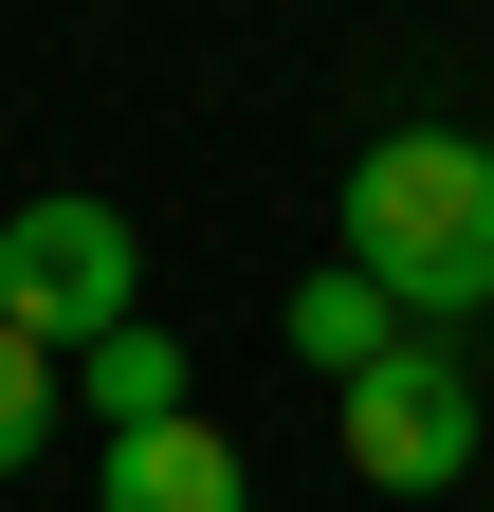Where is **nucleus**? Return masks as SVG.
<instances>
[{
  "mask_svg": "<svg viewBox=\"0 0 494 512\" xmlns=\"http://www.w3.org/2000/svg\"><path fill=\"white\" fill-rule=\"evenodd\" d=\"M330 439H348V476H366V494H458V476L494 458V403H476L458 330H403V348L330 403Z\"/></svg>",
  "mask_w": 494,
  "mask_h": 512,
  "instance_id": "7ed1b4c3",
  "label": "nucleus"
},
{
  "mask_svg": "<svg viewBox=\"0 0 494 512\" xmlns=\"http://www.w3.org/2000/svg\"><path fill=\"white\" fill-rule=\"evenodd\" d=\"M0 330L19 348H110V330H147V220L129 202H92V183H55V202L0 220Z\"/></svg>",
  "mask_w": 494,
  "mask_h": 512,
  "instance_id": "f03ea898",
  "label": "nucleus"
},
{
  "mask_svg": "<svg viewBox=\"0 0 494 512\" xmlns=\"http://www.w3.org/2000/svg\"><path fill=\"white\" fill-rule=\"evenodd\" d=\"M385 348H403V311L366 293L348 256H312V275H293V366H330V403H348V384L385 366Z\"/></svg>",
  "mask_w": 494,
  "mask_h": 512,
  "instance_id": "39448f33",
  "label": "nucleus"
},
{
  "mask_svg": "<svg viewBox=\"0 0 494 512\" xmlns=\"http://www.w3.org/2000/svg\"><path fill=\"white\" fill-rule=\"evenodd\" d=\"M55 403H74V366L0 330V476H37V458H55Z\"/></svg>",
  "mask_w": 494,
  "mask_h": 512,
  "instance_id": "0eeeda50",
  "label": "nucleus"
},
{
  "mask_svg": "<svg viewBox=\"0 0 494 512\" xmlns=\"http://www.w3.org/2000/svg\"><path fill=\"white\" fill-rule=\"evenodd\" d=\"M330 256L403 330H476L494 311V147L476 128H366L330 183Z\"/></svg>",
  "mask_w": 494,
  "mask_h": 512,
  "instance_id": "f257e3e1",
  "label": "nucleus"
},
{
  "mask_svg": "<svg viewBox=\"0 0 494 512\" xmlns=\"http://www.w3.org/2000/svg\"><path fill=\"white\" fill-rule=\"evenodd\" d=\"M92 512H257V458L183 403V421H147V439H110V458H92Z\"/></svg>",
  "mask_w": 494,
  "mask_h": 512,
  "instance_id": "20e7f679",
  "label": "nucleus"
},
{
  "mask_svg": "<svg viewBox=\"0 0 494 512\" xmlns=\"http://www.w3.org/2000/svg\"><path fill=\"white\" fill-rule=\"evenodd\" d=\"M74 403H92L110 439H147V421H183V330H110V348H74Z\"/></svg>",
  "mask_w": 494,
  "mask_h": 512,
  "instance_id": "423d86ee",
  "label": "nucleus"
}]
</instances>
